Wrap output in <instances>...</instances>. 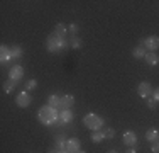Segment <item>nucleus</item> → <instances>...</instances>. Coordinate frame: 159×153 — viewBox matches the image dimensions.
Returning a JSON list of instances; mask_svg holds the SVG:
<instances>
[{"instance_id": "nucleus-1", "label": "nucleus", "mask_w": 159, "mask_h": 153, "mask_svg": "<svg viewBox=\"0 0 159 153\" xmlns=\"http://www.w3.org/2000/svg\"><path fill=\"white\" fill-rule=\"evenodd\" d=\"M46 49L52 55H61V53H66L70 49V41L63 39V37L56 36L54 32L49 34L46 39Z\"/></svg>"}, {"instance_id": "nucleus-2", "label": "nucleus", "mask_w": 159, "mask_h": 153, "mask_svg": "<svg viewBox=\"0 0 159 153\" xmlns=\"http://www.w3.org/2000/svg\"><path fill=\"white\" fill-rule=\"evenodd\" d=\"M37 119H39V122H43V124H46V126L59 122V111L54 109V107H51L49 104H46V106H43L39 109Z\"/></svg>"}, {"instance_id": "nucleus-3", "label": "nucleus", "mask_w": 159, "mask_h": 153, "mask_svg": "<svg viewBox=\"0 0 159 153\" xmlns=\"http://www.w3.org/2000/svg\"><path fill=\"white\" fill-rule=\"evenodd\" d=\"M83 124H85L88 129H92V131H102V128L105 126V119L100 117L95 112H88L85 117H83Z\"/></svg>"}, {"instance_id": "nucleus-4", "label": "nucleus", "mask_w": 159, "mask_h": 153, "mask_svg": "<svg viewBox=\"0 0 159 153\" xmlns=\"http://www.w3.org/2000/svg\"><path fill=\"white\" fill-rule=\"evenodd\" d=\"M139 46H142V48L149 49V53H154L156 49H159V36H147L146 39L139 41Z\"/></svg>"}, {"instance_id": "nucleus-5", "label": "nucleus", "mask_w": 159, "mask_h": 153, "mask_svg": "<svg viewBox=\"0 0 159 153\" xmlns=\"http://www.w3.org/2000/svg\"><path fill=\"white\" fill-rule=\"evenodd\" d=\"M24 67H20V65H12V67L9 68V78L14 80V82H20L22 78H24Z\"/></svg>"}, {"instance_id": "nucleus-6", "label": "nucleus", "mask_w": 159, "mask_h": 153, "mask_svg": "<svg viewBox=\"0 0 159 153\" xmlns=\"http://www.w3.org/2000/svg\"><path fill=\"white\" fill-rule=\"evenodd\" d=\"M31 102H32V97H31V94H29L27 90H22V92H19V94H17V97H16V104H17L19 107L25 109V107L31 106Z\"/></svg>"}, {"instance_id": "nucleus-7", "label": "nucleus", "mask_w": 159, "mask_h": 153, "mask_svg": "<svg viewBox=\"0 0 159 153\" xmlns=\"http://www.w3.org/2000/svg\"><path fill=\"white\" fill-rule=\"evenodd\" d=\"M137 92H139V95H141L142 99H149L154 90H152V87H151L149 82H141L139 87H137Z\"/></svg>"}, {"instance_id": "nucleus-8", "label": "nucleus", "mask_w": 159, "mask_h": 153, "mask_svg": "<svg viewBox=\"0 0 159 153\" xmlns=\"http://www.w3.org/2000/svg\"><path fill=\"white\" fill-rule=\"evenodd\" d=\"M122 140H124V143H125L129 148H134L135 145H137V135H135L134 131H125L124 136H122Z\"/></svg>"}, {"instance_id": "nucleus-9", "label": "nucleus", "mask_w": 159, "mask_h": 153, "mask_svg": "<svg viewBox=\"0 0 159 153\" xmlns=\"http://www.w3.org/2000/svg\"><path fill=\"white\" fill-rule=\"evenodd\" d=\"M80 146H81V143H80L78 138H70V140L66 141V151L68 153H76V151H80Z\"/></svg>"}, {"instance_id": "nucleus-10", "label": "nucleus", "mask_w": 159, "mask_h": 153, "mask_svg": "<svg viewBox=\"0 0 159 153\" xmlns=\"http://www.w3.org/2000/svg\"><path fill=\"white\" fill-rule=\"evenodd\" d=\"M73 112H71V109H61L59 111V122L61 124H68V122L73 121Z\"/></svg>"}, {"instance_id": "nucleus-11", "label": "nucleus", "mask_w": 159, "mask_h": 153, "mask_svg": "<svg viewBox=\"0 0 159 153\" xmlns=\"http://www.w3.org/2000/svg\"><path fill=\"white\" fill-rule=\"evenodd\" d=\"M22 55H24V49H22L20 46H17V44L10 46V61H17V60H20V58H22Z\"/></svg>"}, {"instance_id": "nucleus-12", "label": "nucleus", "mask_w": 159, "mask_h": 153, "mask_svg": "<svg viewBox=\"0 0 159 153\" xmlns=\"http://www.w3.org/2000/svg\"><path fill=\"white\" fill-rule=\"evenodd\" d=\"M7 61H10V48L5 44H2L0 46V63H2V67Z\"/></svg>"}, {"instance_id": "nucleus-13", "label": "nucleus", "mask_w": 159, "mask_h": 153, "mask_svg": "<svg viewBox=\"0 0 159 153\" xmlns=\"http://www.w3.org/2000/svg\"><path fill=\"white\" fill-rule=\"evenodd\" d=\"M75 106V97L71 94H64L61 95V107L63 109H71Z\"/></svg>"}, {"instance_id": "nucleus-14", "label": "nucleus", "mask_w": 159, "mask_h": 153, "mask_svg": "<svg viewBox=\"0 0 159 153\" xmlns=\"http://www.w3.org/2000/svg\"><path fill=\"white\" fill-rule=\"evenodd\" d=\"M48 104L51 106V107H54V109H63L61 107V97L59 95H56V94H51L49 95V99H48Z\"/></svg>"}, {"instance_id": "nucleus-15", "label": "nucleus", "mask_w": 159, "mask_h": 153, "mask_svg": "<svg viewBox=\"0 0 159 153\" xmlns=\"http://www.w3.org/2000/svg\"><path fill=\"white\" fill-rule=\"evenodd\" d=\"M146 141H149L151 145L157 143L159 141V133L156 131V129H149V131H146Z\"/></svg>"}, {"instance_id": "nucleus-16", "label": "nucleus", "mask_w": 159, "mask_h": 153, "mask_svg": "<svg viewBox=\"0 0 159 153\" xmlns=\"http://www.w3.org/2000/svg\"><path fill=\"white\" fill-rule=\"evenodd\" d=\"M144 60H146V63L151 65V67H157L159 65V56L156 55V53H147Z\"/></svg>"}, {"instance_id": "nucleus-17", "label": "nucleus", "mask_w": 159, "mask_h": 153, "mask_svg": "<svg viewBox=\"0 0 159 153\" xmlns=\"http://www.w3.org/2000/svg\"><path fill=\"white\" fill-rule=\"evenodd\" d=\"M54 34L59 37H63V39H66V34H68V27L64 24H56L54 27Z\"/></svg>"}, {"instance_id": "nucleus-18", "label": "nucleus", "mask_w": 159, "mask_h": 153, "mask_svg": "<svg viewBox=\"0 0 159 153\" xmlns=\"http://www.w3.org/2000/svg\"><path fill=\"white\" fill-rule=\"evenodd\" d=\"M146 55H147V51H146V48H142V46H137V48L132 49V56H134V58H137V60L146 58Z\"/></svg>"}, {"instance_id": "nucleus-19", "label": "nucleus", "mask_w": 159, "mask_h": 153, "mask_svg": "<svg viewBox=\"0 0 159 153\" xmlns=\"http://www.w3.org/2000/svg\"><path fill=\"white\" fill-rule=\"evenodd\" d=\"M66 138L64 136H56V141H54V148L56 150H66Z\"/></svg>"}, {"instance_id": "nucleus-20", "label": "nucleus", "mask_w": 159, "mask_h": 153, "mask_svg": "<svg viewBox=\"0 0 159 153\" xmlns=\"http://www.w3.org/2000/svg\"><path fill=\"white\" fill-rule=\"evenodd\" d=\"M68 41H70V48H73V49H80L83 46V41L80 39V37H76V36H71Z\"/></svg>"}, {"instance_id": "nucleus-21", "label": "nucleus", "mask_w": 159, "mask_h": 153, "mask_svg": "<svg viewBox=\"0 0 159 153\" xmlns=\"http://www.w3.org/2000/svg\"><path fill=\"white\" fill-rule=\"evenodd\" d=\"M17 82H14V80H7L5 83H3V94H10V92H14V89H16Z\"/></svg>"}, {"instance_id": "nucleus-22", "label": "nucleus", "mask_w": 159, "mask_h": 153, "mask_svg": "<svg viewBox=\"0 0 159 153\" xmlns=\"http://www.w3.org/2000/svg\"><path fill=\"white\" fill-rule=\"evenodd\" d=\"M105 140L103 131H92V141L93 143H100V141Z\"/></svg>"}, {"instance_id": "nucleus-23", "label": "nucleus", "mask_w": 159, "mask_h": 153, "mask_svg": "<svg viewBox=\"0 0 159 153\" xmlns=\"http://www.w3.org/2000/svg\"><path fill=\"white\" fill-rule=\"evenodd\" d=\"M37 87V82L34 78H31V80H27L25 82V85H24V90H27V92H31V90H34Z\"/></svg>"}, {"instance_id": "nucleus-24", "label": "nucleus", "mask_w": 159, "mask_h": 153, "mask_svg": "<svg viewBox=\"0 0 159 153\" xmlns=\"http://www.w3.org/2000/svg\"><path fill=\"white\" fill-rule=\"evenodd\" d=\"M103 135H105V138H113L117 133H115V129H113V128H105L103 129Z\"/></svg>"}, {"instance_id": "nucleus-25", "label": "nucleus", "mask_w": 159, "mask_h": 153, "mask_svg": "<svg viewBox=\"0 0 159 153\" xmlns=\"http://www.w3.org/2000/svg\"><path fill=\"white\" fill-rule=\"evenodd\" d=\"M78 31H80L78 24H70V26H68V32H71V34H73V36H75V34L78 32Z\"/></svg>"}, {"instance_id": "nucleus-26", "label": "nucleus", "mask_w": 159, "mask_h": 153, "mask_svg": "<svg viewBox=\"0 0 159 153\" xmlns=\"http://www.w3.org/2000/svg\"><path fill=\"white\" fill-rule=\"evenodd\" d=\"M147 101V107H149V109H156L157 107V102L154 101V99H146Z\"/></svg>"}, {"instance_id": "nucleus-27", "label": "nucleus", "mask_w": 159, "mask_h": 153, "mask_svg": "<svg viewBox=\"0 0 159 153\" xmlns=\"http://www.w3.org/2000/svg\"><path fill=\"white\" fill-rule=\"evenodd\" d=\"M151 151H152V153H159V141H157V143H152V146H151Z\"/></svg>"}, {"instance_id": "nucleus-28", "label": "nucleus", "mask_w": 159, "mask_h": 153, "mask_svg": "<svg viewBox=\"0 0 159 153\" xmlns=\"http://www.w3.org/2000/svg\"><path fill=\"white\" fill-rule=\"evenodd\" d=\"M152 99H154V101H156L157 104H159V89H156V90L152 92Z\"/></svg>"}, {"instance_id": "nucleus-29", "label": "nucleus", "mask_w": 159, "mask_h": 153, "mask_svg": "<svg viewBox=\"0 0 159 153\" xmlns=\"http://www.w3.org/2000/svg\"><path fill=\"white\" fill-rule=\"evenodd\" d=\"M48 153H68L66 150H56V148H49Z\"/></svg>"}, {"instance_id": "nucleus-30", "label": "nucleus", "mask_w": 159, "mask_h": 153, "mask_svg": "<svg viewBox=\"0 0 159 153\" xmlns=\"http://www.w3.org/2000/svg\"><path fill=\"white\" fill-rule=\"evenodd\" d=\"M125 153H137V151H135V150H134V148H129V150H127Z\"/></svg>"}, {"instance_id": "nucleus-31", "label": "nucleus", "mask_w": 159, "mask_h": 153, "mask_svg": "<svg viewBox=\"0 0 159 153\" xmlns=\"http://www.w3.org/2000/svg\"><path fill=\"white\" fill-rule=\"evenodd\" d=\"M76 153H86V151H83V150H80V151H76Z\"/></svg>"}, {"instance_id": "nucleus-32", "label": "nucleus", "mask_w": 159, "mask_h": 153, "mask_svg": "<svg viewBox=\"0 0 159 153\" xmlns=\"http://www.w3.org/2000/svg\"><path fill=\"white\" fill-rule=\"evenodd\" d=\"M108 153H117V151H115V150H110V151H108Z\"/></svg>"}]
</instances>
